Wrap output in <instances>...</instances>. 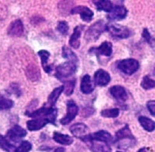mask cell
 <instances>
[{
    "label": "cell",
    "mask_w": 155,
    "mask_h": 152,
    "mask_svg": "<svg viewBox=\"0 0 155 152\" xmlns=\"http://www.w3.org/2000/svg\"><path fill=\"white\" fill-rule=\"evenodd\" d=\"M115 138V142L117 144L116 146L120 149L130 148L137 144V139L131 132L128 124H126L124 127L116 133Z\"/></svg>",
    "instance_id": "cell-1"
},
{
    "label": "cell",
    "mask_w": 155,
    "mask_h": 152,
    "mask_svg": "<svg viewBox=\"0 0 155 152\" xmlns=\"http://www.w3.org/2000/svg\"><path fill=\"white\" fill-rule=\"evenodd\" d=\"M26 114L32 118L44 119V120H47L48 123L56 125L55 120H56L57 115H58V110L54 106L52 107V106H44L37 110H34V111L30 112V113H26Z\"/></svg>",
    "instance_id": "cell-2"
},
{
    "label": "cell",
    "mask_w": 155,
    "mask_h": 152,
    "mask_svg": "<svg viewBox=\"0 0 155 152\" xmlns=\"http://www.w3.org/2000/svg\"><path fill=\"white\" fill-rule=\"evenodd\" d=\"M107 30V24L104 20H98L91 25L85 34V38L88 42L97 41L101 34Z\"/></svg>",
    "instance_id": "cell-3"
},
{
    "label": "cell",
    "mask_w": 155,
    "mask_h": 152,
    "mask_svg": "<svg viewBox=\"0 0 155 152\" xmlns=\"http://www.w3.org/2000/svg\"><path fill=\"white\" fill-rule=\"evenodd\" d=\"M77 64L75 62L68 61L64 62L62 64H59L56 67V72L55 76L58 79H64V78H68L69 76H71L75 73L77 70Z\"/></svg>",
    "instance_id": "cell-4"
},
{
    "label": "cell",
    "mask_w": 155,
    "mask_h": 152,
    "mask_svg": "<svg viewBox=\"0 0 155 152\" xmlns=\"http://www.w3.org/2000/svg\"><path fill=\"white\" fill-rule=\"evenodd\" d=\"M116 66L122 72L128 75H131L139 69L140 64L138 61L136 59L127 58L117 61Z\"/></svg>",
    "instance_id": "cell-5"
},
{
    "label": "cell",
    "mask_w": 155,
    "mask_h": 152,
    "mask_svg": "<svg viewBox=\"0 0 155 152\" xmlns=\"http://www.w3.org/2000/svg\"><path fill=\"white\" fill-rule=\"evenodd\" d=\"M108 32L110 34L112 37L118 39H126L128 38L130 35V30L127 27L121 26L119 24H110L107 25Z\"/></svg>",
    "instance_id": "cell-6"
},
{
    "label": "cell",
    "mask_w": 155,
    "mask_h": 152,
    "mask_svg": "<svg viewBox=\"0 0 155 152\" xmlns=\"http://www.w3.org/2000/svg\"><path fill=\"white\" fill-rule=\"evenodd\" d=\"M78 113V106L73 101H69L67 103V113L60 120V123L62 125H67L70 124L75 118Z\"/></svg>",
    "instance_id": "cell-7"
},
{
    "label": "cell",
    "mask_w": 155,
    "mask_h": 152,
    "mask_svg": "<svg viewBox=\"0 0 155 152\" xmlns=\"http://www.w3.org/2000/svg\"><path fill=\"white\" fill-rule=\"evenodd\" d=\"M70 131L73 136L79 138L82 141L90 134L88 127L82 123H78L71 126L70 127Z\"/></svg>",
    "instance_id": "cell-8"
},
{
    "label": "cell",
    "mask_w": 155,
    "mask_h": 152,
    "mask_svg": "<svg viewBox=\"0 0 155 152\" xmlns=\"http://www.w3.org/2000/svg\"><path fill=\"white\" fill-rule=\"evenodd\" d=\"M27 131H25L22 127L19 125H14L11 129L8 131L6 134V138L9 140L15 143H17L22 138L27 135Z\"/></svg>",
    "instance_id": "cell-9"
},
{
    "label": "cell",
    "mask_w": 155,
    "mask_h": 152,
    "mask_svg": "<svg viewBox=\"0 0 155 152\" xmlns=\"http://www.w3.org/2000/svg\"><path fill=\"white\" fill-rule=\"evenodd\" d=\"M71 14H79L83 21L88 22L92 21L94 13L91 9L85 5H78L74 6L71 10Z\"/></svg>",
    "instance_id": "cell-10"
},
{
    "label": "cell",
    "mask_w": 155,
    "mask_h": 152,
    "mask_svg": "<svg viewBox=\"0 0 155 152\" xmlns=\"http://www.w3.org/2000/svg\"><path fill=\"white\" fill-rule=\"evenodd\" d=\"M99 140V141L106 142V143L109 144L110 143H112V142H113V138L112 137V135L109 132H107L106 131H103V130L97 131V132L93 133V134H90L83 141L85 142L86 140Z\"/></svg>",
    "instance_id": "cell-11"
},
{
    "label": "cell",
    "mask_w": 155,
    "mask_h": 152,
    "mask_svg": "<svg viewBox=\"0 0 155 152\" xmlns=\"http://www.w3.org/2000/svg\"><path fill=\"white\" fill-rule=\"evenodd\" d=\"M88 144L90 150L93 152H112L111 147L109 144L99 140H88L85 141Z\"/></svg>",
    "instance_id": "cell-12"
},
{
    "label": "cell",
    "mask_w": 155,
    "mask_h": 152,
    "mask_svg": "<svg viewBox=\"0 0 155 152\" xmlns=\"http://www.w3.org/2000/svg\"><path fill=\"white\" fill-rule=\"evenodd\" d=\"M110 80H111L110 74L103 69L97 70L94 74V81L97 85L99 86L107 85L110 82Z\"/></svg>",
    "instance_id": "cell-13"
},
{
    "label": "cell",
    "mask_w": 155,
    "mask_h": 152,
    "mask_svg": "<svg viewBox=\"0 0 155 152\" xmlns=\"http://www.w3.org/2000/svg\"><path fill=\"white\" fill-rule=\"evenodd\" d=\"M127 9L124 5H116L108 13L107 18L109 20H121L127 16Z\"/></svg>",
    "instance_id": "cell-14"
},
{
    "label": "cell",
    "mask_w": 155,
    "mask_h": 152,
    "mask_svg": "<svg viewBox=\"0 0 155 152\" xmlns=\"http://www.w3.org/2000/svg\"><path fill=\"white\" fill-rule=\"evenodd\" d=\"M24 31L23 24L20 20H16L10 23L8 28V34L12 37H20Z\"/></svg>",
    "instance_id": "cell-15"
},
{
    "label": "cell",
    "mask_w": 155,
    "mask_h": 152,
    "mask_svg": "<svg viewBox=\"0 0 155 152\" xmlns=\"http://www.w3.org/2000/svg\"><path fill=\"white\" fill-rule=\"evenodd\" d=\"M109 92L111 94V96L117 100L125 101L128 98L127 91L124 87L121 85H113L109 88Z\"/></svg>",
    "instance_id": "cell-16"
},
{
    "label": "cell",
    "mask_w": 155,
    "mask_h": 152,
    "mask_svg": "<svg viewBox=\"0 0 155 152\" xmlns=\"http://www.w3.org/2000/svg\"><path fill=\"white\" fill-rule=\"evenodd\" d=\"M83 27H84L81 26V25L75 27V28L74 29V32H73L72 35L71 36L69 44H70V46L71 48H74V49H78L80 46L79 38L81 37V30H82Z\"/></svg>",
    "instance_id": "cell-17"
},
{
    "label": "cell",
    "mask_w": 155,
    "mask_h": 152,
    "mask_svg": "<svg viewBox=\"0 0 155 152\" xmlns=\"http://www.w3.org/2000/svg\"><path fill=\"white\" fill-rule=\"evenodd\" d=\"M48 124V121L41 118H34L28 120L27 122V129L30 131H37L43 128L44 126Z\"/></svg>",
    "instance_id": "cell-18"
},
{
    "label": "cell",
    "mask_w": 155,
    "mask_h": 152,
    "mask_svg": "<svg viewBox=\"0 0 155 152\" xmlns=\"http://www.w3.org/2000/svg\"><path fill=\"white\" fill-rule=\"evenodd\" d=\"M81 92L84 94L92 93L94 90V85L92 84V79L89 74H85L83 76L81 81V87H80Z\"/></svg>",
    "instance_id": "cell-19"
},
{
    "label": "cell",
    "mask_w": 155,
    "mask_h": 152,
    "mask_svg": "<svg viewBox=\"0 0 155 152\" xmlns=\"http://www.w3.org/2000/svg\"><path fill=\"white\" fill-rule=\"evenodd\" d=\"M53 139L55 142L62 145H71L73 143V138L71 137L59 132L54 133Z\"/></svg>",
    "instance_id": "cell-20"
},
{
    "label": "cell",
    "mask_w": 155,
    "mask_h": 152,
    "mask_svg": "<svg viewBox=\"0 0 155 152\" xmlns=\"http://www.w3.org/2000/svg\"><path fill=\"white\" fill-rule=\"evenodd\" d=\"M97 55H102L106 57L111 56L113 53V44L109 41H105L102 43L99 48H97L95 50Z\"/></svg>",
    "instance_id": "cell-21"
},
{
    "label": "cell",
    "mask_w": 155,
    "mask_h": 152,
    "mask_svg": "<svg viewBox=\"0 0 155 152\" xmlns=\"http://www.w3.org/2000/svg\"><path fill=\"white\" fill-rule=\"evenodd\" d=\"M38 55L41 59V63H42V66L44 68V71L47 73H51L52 71V68L50 64H48V61L50 58V55H51L49 52L46 50H41L40 51H38Z\"/></svg>",
    "instance_id": "cell-22"
},
{
    "label": "cell",
    "mask_w": 155,
    "mask_h": 152,
    "mask_svg": "<svg viewBox=\"0 0 155 152\" xmlns=\"http://www.w3.org/2000/svg\"><path fill=\"white\" fill-rule=\"evenodd\" d=\"M26 74L29 79L33 81H36L41 77V72L38 67L34 64H30L26 69Z\"/></svg>",
    "instance_id": "cell-23"
},
{
    "label": "cell",
    "mask_w": 155,
    "mask_h": 152,
    "mask_svg": "<svg viewBox=\"0 0 155 152\" xmlns=\"http://www.w3.org/2000/svg\"><path fill=\"white\" fill-rule=\"evenodd\" d=\"M64 91V86H59L58 88H54L52 92L49 95L48 99V104L49 106H52L54 107L55 105V103H57L58 98L60 97L61 94L62 93V92Z\"/></svg>",
    "instance_id": "cell-24"
},
{
    "label": "cell",
    "mask_w": 155,
    "mask_h": 152,
    "mask_svg": "<svg viewBox=\"0 0 155 152\" xmlns=\"http://www.w3.org/2000/svg\"><path fill=\"white\" fill-rule=\"evenodd\" d=\"M98 10H102L109 12L113 9V4L109 0H102V1H95L93 2Z\"/></svg>",
    "instance_id": "cell-25"
},
{
    "label": "cell",
    "mask_w": 155,
    "mask_h": 152,
    "mask_svg": "<svg viewBox=\"0 0 155 152\" xmlns=\"http://www.w3.org/2000/svg\"><path fill=\"white\" fill-rule=\"evenodd\" d=\"M139 122L141 124V126L144 128L145 131H148V132H152V131H154L155 124L153 120H152L151 119L141 116L139 117Z\"/></svg>",
    "instance_id": "cell-26"
},
{
    "label": "cell",
    "mask_w": 155,
    "mask_h": 152,
    "mask_svg": "<svg viewBox=\"0 0 155 152\" xmlns=\"http://www.w3.org/2000/svg\"><path fill=\"white\" fill-rule=\"evenodd\" d=\"M0 148L5 150V152H15L16 147L12 145L5 137L0 134Z\"/></svg>",
    "instance_id": "cell-27"
},
{
    "label": "cell",
    "mask_w": 155,
    "mask_h": 152,
    "mask_svg": "<svg viewBox=\"0 0 155 152\" xmlns=\"http://www.w3.org/2000/svg\"><path fill=\"white\" fill-rule=\"evenodd\" d=\"M62 55L64 58L68 59V61H71L75 62V63L78 62V59L75 54L68 47L64 46L62 48Z\"/></svg>",
    "instance_id": "cell-28"
},
{
    "label": "cell",
    "mask_w": 155,
    "mask_h": 152,
    "mask_svg": "<svg viewBox=\"0 0 155 152\" xmlns=\"http://www.w3.org/2000/svg\"><path fill=\"white\" fill-rule=\"evenodd\" d=\"M101 115L106 118H116L120 115V110L118 108L103 110L101 112Z\"/></svg>",
    "instance_id": "cell-29"
},
{
    "label": "cell",
    "mask_w": 155,
    "mask_h": 152,
    "mask_svg": "<svg viewBox=\"0 0 155 152\" xmlns=\"http://www.w3.org/2000/svg\"><path fill=\"white\" fill-rule=\"evenodd\" d=\"M141 86H142L143 88H144V89H147V90H148V89H152L155 86L154 80L152 79L150 76H144L143 79H142V81H141Z\"/></svg>",
    "instance_id": "cell-30"
},
{
    "label": "cell",
    "mask_w": 155,
    "mask_h": 152,
    "mask_svg": "<svg viewBox=\"0 0 155 152\" xmlns=\"http://www.w3.org/2000/svg\"><path fill=\"white\" fill-rule=\"evenodd\" d=\"M64 90L66 96H71L73 93L75 86V80H69V81H64Z\"/></svg>",
    "instance_id": "cell-31"
},
{
    "label": "cell",
    "mask_w": 155,
    "mask_h": 152,
    "mask_svg": "<svg viewBox=\"0 0 155 152\" xmlns=\"http://www.w3.org/2000/svg\"><path fill=\"white\" fill-rule=\"evenodd\" d=\"M14 105L13 101L9 99H6L4 96L0 97V110H5L11 109Z\"/></svg>",
    "instance_id": "cell-32"
},
{
    "label": "cell",
    "mask_w": 155,
    "mask_h": 152,
    "mask_svg": "<svg viewBox=\"0 0 155 152\" xmlns=\"http://www.w3.org/2000/svg\"><path fill=\"white\" fill-rule=\"evenodd\" d=\"M32 149L31 143L28 140H23L19 144V147L16 148L15 152H30Z\"/></svg>",
    "instance_id": "cell-33"
},
{
    "label": "cell",
    "mask_w": 155,
    "mask_h": 152,
    "mask_svg": "<svg viewBox=\"0 0 155 152\" xmlns=\"http://www.w3.org/2000/svg\"><path fill=\"white\" fill-rule=\"evenodd\" d=\"M71 4H73L72 2H68V1H63V2H61L58 5V8H59V10H60L61 13L62 15H64L65 12L68 13V11L69 12H71Z\"/></svg>",
    "instance_id": "cell-34"
},
{
    "label": "cell",
    "mask_w": 155,
    "mask_h": 152,
    "mask_svg": "<svg viewBox=\"0 0 155 152\" xmlns=\"http://www.w3.org/2000/svg\"><path fill=\"white\" fill-rule=\"evenodd\" d=\"M57 30L59 31L63 35H67L68 33V25L67 22L65 21H60L58 23V27H57Z\"/></svg>",
    "instance_id": "cell-35"
},
{
    "label": "cell",
    "mask_w": 155,
    "mask_h": 152,
    "mask_svg": "<svg viewBox=\"0 0 155 152\" xmlns=\"http://www.w3.org/2000/svg\"><path fill=\"white\" fill-rule=\"evenodd\" d=\"M142 37H143V39H144L148 44H150L151 46H153V38H152L151 35H150V34L149 33V31H148V30L147 28H145L144 30H143V33H142Z\"/></svg>",
    "instance_id": "cell-36"
},
{
    "label": "cell",
    "mask_w": 155,
    "mask_h": 152,
    "mask_svg": "<svg viewBox=\"0 0 155 152\" xmlns=\"http://www.w3.org/2000/svg\"><path fill=\"white\" fill-rule=\"evenodd\" d=\"M147 106L148 110L150 111V114H151L153 117H154L155 115V102L153 100H150L149 102H147Z\"/></svg>",
    "instance_id": "cell-37"
},
{
    "label": "cell",
    "mask_w": 155,
    "mask_h": 152,
    "mask_svg": "<svg viewBox=\"0 0 155 152\" xmlns=\"http://www.w3.org/2000/svg\"><path fill=\"white\" fill-rule=\"evenodd\" d=\"M65 151V150H64V148H63V147H58V148L55 149L54 152H64Z\"/></svg>",
    "instance_id": "cell-38"
},
{
    "label": "cell",
    "mask_w": 155,
    "mask_h": 152,
    "mask_svg": "<svg viewBox=\"0 0 155 152\" xmlns=\"http://www.w3.org/2000/svg\"><path fill=\"white\" fill-rule=\"evenodd\" d=\"M137 152H149V151H148L147 148H146V147H142V148L139 149V150H138Z\"/></svg>",
    "instance_id": "cell-39"
},
{
    "label": "cell",
    "mask_w": 155,
    "mask_h": 152,
    "mask_svg": "<svg viewBox=\"0 0 155 152\" xmlns=\"http://www.w3.org/2000/svg\"><path fill=\"white\" fill-rule=\"evenodd\" d=\"M116 152H123V151H116Z\"/></svg>",
    "instance_id": "cell-40"
}]
</instances>
